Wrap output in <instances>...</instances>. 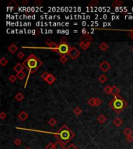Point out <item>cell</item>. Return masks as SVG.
Here are the masks:
<instances>
[{
	"instance_id": "1",
	"label": "cell",
	"mask_w": 133,
	"mask_h": 149,
	"mask_svg": "<svg viewBox=\"0 0 133 149\" xmlns=\"http://www.w3.org/2000/svg\"><path fill=\"white\" fill-rule=\"evenodd\" d=\"M22 64L23 66H24L25 68L28 71L27 80H26V82L24 84V88H26L27 87L28 80H29L30 75L37 72V70L40 68V67L42 65L43 63L34 54H30V55L27 57V58L26 59Z\"/></svg>"
},
{
	"instance_id": "2",
	"label": "cell",
	"mask_w": 133,
	"mask_h": 149,
	"mask_svg": "<svg viewBox=\"0 0 133 149\" xmlns=\"http://www.w3.org/2000/svg\"><path fill=\"white\" fill-rule=\"evenodd\" d=\"M47 133H50V134L55 135L57 138L58 139V141H60L64 145H67L75 137V134L73 133V131L69 127H67L66 125H63L62 127H61L57 132H47Z\"/></svg>"
},
{
	"instance_id": "3",
	"label": "cell",
	"mask_w": 133,
	"mask_h": 149,
	"mask_svg": "<svg viewBox=\"0 0 133 149\" xmlns=\"http://www.w3.org/2000/svg\"><path fill=\"white\" fill-rule=\"evenodd\" d=\"M128 106V103L121 96H116L109 102V106L116 113H121Z\"/></svg>"
},
{
	"instance_id": "4",
	"label": "cell",
	"mask_w": 133,
	"mask_h": 149,
	"mask_svg": "<svg viewBox=\"0 0 133 149\" xmlns=\"http://www.w3.org/2000/svg\"><path fill=\"white\" fill-rule=\"evenodd\" d=\"M70 48H71V47L67 42H60L57 46L56 52L58 53L61 56H64L66 55V54H69Z\"/></svg>"
},
{
	"instance_id": "5",
	"label": "cell",
	"mask_w": 133,
	"mask_h": 149,
	"mask_svg": "<svg viewBox=\"0 0 133 149\" xmlns=\"http://www.w3.org/2000/svg\"><path fill=\"white\" fill-rule=\"evenodd\" d=\"M80 55V51L75 47H71L70 51L69 52V56L71 57L72 60L77 59Z\"/></svg>"
},
{
	"instance_id": "6",
	"label": "cell",
	"mask_w": 133,
	"mask_h": 149,
	"mask_svg": "<svg viewBox=\"0 0 133 149\" xmlns=\"http://www.w3.org/2000/svg\"><path fill=\"white\" fill-rule=\"evenodd\" d=\"M99 68H100V69L103 72H108L109 70H110V68H111V64H109L108 61H102L100 63V67H99Z\"/></svg>"
},
{
	"instance_id": "7",
	"label": "cell",
	"mask_w": 133,
	"mask_h": 149,
	"mask_svg": "<svg viewBox=\"0 0 133 149\" xmlns=\"http://www.w3.org/2000/svg\"><path fill=\"white\" fill-rule=\"evenodd\" d=\"M79 40L80 42L82 41H87V42H91L93 40V37L89 33H87V34H83L79 38Z\"/></svg>"
},
{
	"instance_id": "8",
	"label": "cell",
	"mask_w": 133,
	"mask_h": 149,
	"mask_svg": "<svg viewBox=\"0 0 133 149\" xmlns=\"http://www.w3.org/2000/svg\"><path fill=\"white\" fill-rule=\"evenodd\" d=\"M28 117H29V115H28V113H27V112H25L23 110L21 111L19 114H18V118H19L20 121H27V120L28 119Z\"/></svg>"
},
{
	"instance_id": "9",
	"label": "cell",
	"mask_w": 133,
	"mask_h": 149,
	"mask_svg": "<svg viewBox=\"0 0 133 149\" xmlns=\"http://www.w3.org/2000/svg\"><path fill=\"white\" fill-rule=\"evenodd\" d=\"M119 93H120V89L117 85H114L112 86L111 94L113 95L114 97H116V96H119Z\"/></svg>"
},
{
	"instance_id": "10",
	"label": "cell",
	"mask_w": 133,
	"mask_h": 149,
	"mask_svg": "<svg viewBox=\"0 0 133 149\" xmlns=\"http://www.w3.org/2000/svg\"><path fill=\"white\" fill-rule=\"evenodd\" d=\"M55 81H56V78L54 77L53 75L50 73V74H49V75H48V77L46 78L45 82L48 83V85H52L54 82H55Z\"/></svg>"
},
{
	"instance_id": "11",
	"label": "cell",
	"mask_w": 133,
	"mask_h": 149,
	"mask_svg": "<svg viewBox=\"0 0 133 149\" xmlns=\"http://www.w3.org/2000/svg\"><path fill=\"white\" fill-rule=\"evenodd\" d=\"M24 66H23V64H21V63H18V64H17L14 66V68H13V70L15 72H17V73H19V72H23V70H24Z\"/></svg>"
},
{
	"instance_id": "12",
	"label": "cell",
	"mask_w": 133,
	"mask_h": 149,
	"mask_svg": "<svg viewBox=\"0 0 133 149\" xmlns=\"http://www.w3.org/2000/svg\"><path fill=\"white\" fill-rule=\"evenodd\" d=\"M90 44H91L90 42H87V41H82V42H79V47L83 50L86 51V50H87L89 48H90Z\"/></svg>"
},
{
	"instance_id": "13",
	"label": "cell",
	"mask_w": 133,
	"mask_h": 149,
	"mask_svg": "<svg viewBox=\"0 0 133 149\" xmlns=\"http://www.w3.org/2000/svg\"><path fill=\"white\" fill-rule=\"evenodd\" d=\"M8 51H9L11 54H15L16 52L18 51V48L15 44H12L8 47Z\"/></svg>"
},
{
	"instance_id": "14",
	"label": "cell",
	"mask_w": 133,
	"mask_h": 149,
	"mask_svg": "<svg viewBox=\"0 0 133 149\" xmlns=\"http://www.w3.org/2000/svg\"><path fill=\"white\" fill-rule=\"evenodd\" d=\"M113 124L115 125L117 127H119L123 124V121H122V120L121 118H119V117H116V118L114 120Z\"/></svg>"
},
{
	"instance_id": "15",
	"label": "cell",
	"mask_w": 133,
	"mask_h": 149,
	"mask_svg": "<svg viewBox=\"0 0 133 149\" xmlns=\"http://www.w3.org/2000/svg\"><path fill=\"white\" fill-rule=\"evenodd\" d=\"M66 148L65 147V145L60 141H57L54 143V149H66Z\"/></svg>"
},
{
	"instance_id": "16",
	"label": "cell",
	"mask_w": 133,
	"mask_h": 149,
	"mask_svg": "<svg viewBox=\"0 0 133 149\" xmlns=\"http://www.w3.org/2000/svg\"><path fill=\"white\" fill-rule=\"evenodd\" d=\"M99 48H100L102 51H108V50L109 49V46H108V44L107 43L102 42L100 44V46H99Z\"/></svg>"
},
{
	"instance_id": "17",
	"label": "cell",
	"mask_w": 133,
	"mask_h": 149,
	"mask_svg": "<svg viewBox=\"0 0 133 149\" xmlns=\"http://www.w3.org/2000/svg\"><path fill=\"white\" fill-rule=\"evenodd\" d=\"M24 99V96L22 93H18L17 95L15 96V99L17 102H21L23 99Z\"/></svg>"
},
{
	"instance_id": "18",
	"label": "cell",
	"mask_w": 133,
	"mask_h": 149,
	"mask_svg": "<svg viewBox=\"0 0 133 149\" xmlns=\"http://www.w3.org/2000/svg\"><path fill=\"white\" fill-rule=\"evenodd\" d=\"M123 133H124V134L126 136V137L132 135V130L131 128H129V127H126L125 129L124 130Z\"/></svg>"
},
{
	"instance_id": "19",
	"label": "cell",
	"mask_w": 133,
	"mask_h": 149,
	"mask_svg": "<svg viewBox=\"0 0 133 149\" xmlns=\"http://www.w3.org/2000/svg\"><path fill=\"white\" fill-rule=\"evenodd\" d=\"M106 121H107V118L104 114H101L97 117V121L100 123V124H104V123L106 122Z\"/></svg>"
},
{
	"instance_id": "20",
	"label": "cell",
	"mask_w": 133,
	"mask_h": 149,
	"mask_svg": "<svg viewBox=\"0 0 133 149\" xmlns=\"http://www.w3.org/2000/svg\"><path fill=\"white\" fill-rule=\"evenodd\" d=\"M111 91H112V87L111 85H107L104 89V92L106 94H108V95H111Z\"/></svg>"
},
{
	"instance_id": "21",
	"label": "cell",
	"mask_w": 133,
	"mask_h": 149,
	"mask_svg": "<svg viewBox=\"0 0 133 149\" xmlns=\"http://www.w3.org/2000/svg\"><path fill=\"white\" fill-rule=\"evenodd\" d=\"M123 4V2L121 0H115L113 3L111 4L112 7H117V6H121V5Z\"/></svg>"
},
{
	"instance_id": "22",
	"label": "cell",
	"mask_w": 133,
	"mask_h": 149,
	"mask_svg": "<svg viewBox=\"0 0 133 149\" xmlns=\"http://www.w3.org/2000/svg\"><path fill=\"white\" fill-rule=\"evenodd\" d=\"M82 109L80 108L79 106H77L75 107V108L73 109V113H75V115H76V116H79V115H81L82 113Z\"/></svg>"
},
{
	"instance_id": "23",
	"label": "cell",
	"mask_w": 133,
	"mask_h": 149,
	"mask_svg": "<svg viewBox=\"0 0 133 149\" xmlns=\"http://www.w3.org/2000/svg\"><path fill=\"white\" fill-rule=\"evenodd\" d=\"M17 78H19L20 80H23V78L26 77V73L24 72H20L17 74Z\"/></svg>"
},
{
	"instance_id": "24",
	"label": "cell",
	"mask_w": 133,
	"mask_h": 149,
	"mask_svg": "<svg viewBox=\"0 0 133 149\" xmlns=\"http://www.w3.org/2000/svg\"><path fill=\"white\" fill-rule=\"evenodd\" d=\"M8 6L12 7V8H13V9H16V8L18 7V4H17V2L15 1V0H12V1L10 2L9 4H8Z\"/></svg>"
},
{
	"instance_id": "25",
	"label": "cell",
	"mask_w": 133,
	"mask_h": 149,
	"mask_svg": "<svg viewBox=\"0 0 133 149\" xmlns=\"http://www.w3.org/2000/svg\"><path fill=\"white\" fill-rule=\"evenodd\" d=\"M99 81H100V82L101 83H104L106 82L107 81H108V78H107V76L105 75H101L100 77H99Z\"/></svg>"
},
{
	"instance_id": "26",
	"label": "cell",
	"mask_w": 133,
	"mask_h": 149,
	"mask_svg": "<svg viewBox=\"0 0 133 149\" xmlns=\"http://www.w3.org/2000/svg\"><path fill=\"white\" fill-rule=\"evenodd\" d=\"M7 64H8V60L5 57H2V58L0 59V64H1L2 67L6 66Z\"/></svg>"
},
{
	"instance_id": "27",
	"label": "cell",
	"mask_w": 133,
	"mask_h": 149,
	"mask_svg": "<svg viewBox=\"0 0 133 149\" xmlns=\"http://www.w3.org/2000/svg\"><path fill=\"white\" fill-rule=\"evenodd\" d=\"M48 124L50 125L51 127H54L57 124V121L54 118H51L48 121Z\"/></svg>"
},
{
	"instance_id": "28",
	"label": "cell",
	"mask_w": 133,
	"mask_h": 149,
	"mask_svg": "<svg viewBox=\"0 0 133 149\" xmlns=\"http://www.w3.org/2000/svg\"><path fill=\"white\" fill-rule=\"evenodd\" d=\"M95 102H96V98H90L88 100V104L90 106H95Z\"/></svg>"
},
{
	"instance_id": "29",
	"label": "cell",
	"mask_w": 133,
	"mask_h": 149,
	"mask_svg": "<svg viewBox=\"0 0 133 149\" xmlns=\"http://www.w3.org/2000/svg\"><path fill=\"white\" fill-rule=\"evenodd\" d=\"M17 75H11L9 77V80L10 81V82H12V83H14L16 81H17Z\"/></svg>"
},
{
	"instance_id": "30",
	"label": "cell",
	"mask_w": 133,
	"mask_h": 149,
	"mask_svg": "<svg viewBox=\"0 0 133 149\" xmlns=\"http://www.w3.org/2000/svg\"><path fill=\"white\" fill-rule=\"evenodd\" d=\"M59 61H60V62H61V63H62V64L66 63L67 61H68V58H67L66 55L61 56V57H60V59H59Z\"/></svg>"
},
{
	"instance_id": "31",
	"label": "cell",
	"mask_w": 133,
	"mask_h": 149,
	"mask_svg": "<svg viewBox=\"0 0 133 149\" xmlns=\"http://www.w3.org/2000/svg\"><path fill=\"white\" fill-rule=\"evenodd\" d=\"M49 74H50V73H48V72H43L42 74L41 75V78H42V79H44V81H45L46 78L48 77Z\"/></svg>"
},
{
	"instance_id": "32",
	"label": "cell",
	"mask_w": 133,
	"mask_h": 149,
	"mask_svg": "<svg viewBox=\"0 0 133 149\" xmlns=\"http://www.w3.org/2000/svg\"><path fill=\"white\" fill-rule=\"evenodd\" d=\"M101 104H102V100L100 98H96L95 106H100Z\"/></svg>"
},
{
	"instance_id": "33",
	"label": "cell",
	"mask_w": 133,
	"mask_h": 149,
	"mask_svg": "<svg viewBox=\"0 0 133 149\" xmlns=\"http://www.w3.org/2000/svg\"><path fill=\"white\" fill-rule=\"evenodd\" d=\"M45 149H54V144L53 143H48V145H46Z\"/></svg>"
},
{
	"instance_id": "34",
	"label": "cell",
	"mask_w": 133,
	"mask_h": 149,
	"mask_svg": "<svg viewBox=\"0 0 133 149\" xmlns=\"http://www.w3.org/2000/svg\"><path fill=\"white\" fill-rule=\"evenodd\" d=\"M99 2L97 1V0H92L90 2V5L89 6H96V5H98Z\"/></svg>"
},
{
	"instance_id": "35",
	"label": "cell",
	"mask_w": 133,
	"mask_h": 149,
	"mask_svg": "<svg viewBox=\"0 0 133 149\" xmlns=\"http://www.w3.org/2000/svg\"><path fill=\"white\" fill-rule=\"evenodd\" d=\"M21 144H22L21 140L19 139V138H17V139L14 140V145L16 146H20V145H21Z\"/></svg>"
},
{
	"instance_id": "36",
	"label": "cell",
	"mask_w": 133,
	"mask_h": 149,
	"mask_svg": "<svg viewBox=\"0 0 133 149\" xmlns=\"http://www.w3.org/2000/svg\"><path fill=\"white\" fill-rule=\"evenodd\" d=\"M24 57H25V54H24V53H23V52H22V51H20L19 53L17 54V57H18L19 59H23Z\"/></svg>"
},
{
	"instance_id": "37",
	"label": "cell",
	"mask_w": 133,
	"mask_h": 149,
	"mask_svg": "<svg viewBox=\"0 0 133 149\" xmlns=\"http://www.w3.org/2000/svg\"><path fill=\"white\" fill-rule=\"evenodd\" d=\"M6 117H7V115H6V113H5L4 111H2V112L0 113V118H1L2 120H5Z\"/></svg>"
},
{
	"instance_id": "38",
	"label": "cell",
	"mask_w": 133,
	"mask_h": 149,
	"mask_svg": "<svg viewBox=\"0 0 133 149\" xmlns=\"http://www.w3.org/2000/svg\"><path fill=\"white\" fill-rule=\"evenodd\" d=\"M66 149H79L76 146H75L74 144H70V145L68 146V147Z\"/></svg>"
},
{
	"instance_id": "39",
	"label": "cell",
	"mask_w": 133,
	"mask_h": 149,
	"mask_svg": "<svg viewBox=\"0 0 133 149\" xmlns=\"http://www.w3.org/2000/svg\"><path fill=\"white\" fill-rule=\"evenodd\" d=\"M42 4V2L41 0H35L34 1V6H40Z\"/></svg>"
},
{
	"instance_id": "40",
	"label": "cell",
	"mask_w": 133,
	"mask_h": 149,
	"mask_svg": "<svg viewBox=\"0 0 133 149\" xmlns=\"http://www.w3.org/2000/svg\"><path fill=\"white\" fill-rule=\"evenodd\" d=\"M127 141L128 142H132L133 141V136H129V137H127Z\"/></svg>"
},
{
	"instance_id": "41",
	"label": "cell",
	"mask_w": 133,
	"mask_h": 149,
	"mask_svg": "<svg viewBox=\"0 0 133 149\" xmlns=\"http://www.w3.org/2000/svg\"><path fill=\"white\" fill-rule=\"evenodd\" d=\"M129 36L131 37L132 40H133V27L129 30Z\"/></svg>"
},
{
	"instance_id": "42",
	"label": "cell",
	"mask_w": 133,
	"mask_h": 149,
	"mask_svg": "<svg viewBox=\"0 0 133 149\" xmlns=\"http://www.w3.org/2000/svg\"><path fill=\"white\" fill-rule=\"evenodd\" d=\"M51 43H52V41H51V40H45V44H46L48 47H50V45L51 44Z\"/></svg>"
},
{
	"instance_id": "43",
	"label": "cell",
	"mask_w": 133,
	"mask_h": 149,
	"mask_svg": "<svg viewBox=\"0 0 133 149\" xmlns=\"http://www.w3.org/2000/svg\"><path fill=\"white\" fill-rule=\"evenodd\" d=\"M21 3L22 5H27L28 3V0H22Z\"/></svg>"
},
{
	"instance_id": "44",
	"label": "cell",
	"mask_w": 133,
	"mask_h": 149,
	"mask_svg": "<svg viewBox=\"0 0 133 149\" xmlns=\"http://www.w3.org/2000/svg\"><path fill=\"white\" fill-rule=\"evenodd\" d=\"M61 42H67V40L66 38H61Z\"/></svg>"
},
{
	"instance_id": "45",
	"label": "cell",
	"mask_w": 133,
	"mask_h": 149,
	"mask_svg": "<svg viewBox=\"0 0 133 149\" xmlns=\"http://www.w3.org/2000/svg\"><path fill=\"white\" fill-rule=\"evenodd\" d=\"M26 149H31V148H29V147H27V148H26Z\"/></svg>"
},
{
	"instance_id": "46",
	"label": "cell",
	"mask_w": 133,
	"mask_h": 149,
	"mask_svg": "<svg viewBox=\"0 0 133 149\" xmlns=\"http://www.w3.org/2000/svg\"><path fill=\"white\" fill-rule=\"evenodd\" d=\"M132 52H133V47H132Z\"/></svg>"
},
{
	"instance_id": "47",
	"label": "cell",
	"mask_w": 133,
	"mask_h": 149,
	"mask_svg": "<svg viewBox=\"0 0 133 149\" xmlns=\"http://www.w3.org/2000/svg\"><path fill=\"white\" fill-rule=\"evenodd\" d=\"M90 149H93V148H90Z\"/></svg>"
}]
</instances>
